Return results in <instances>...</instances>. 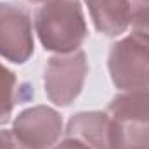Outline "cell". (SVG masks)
<instances>
[{"instance_id":"obj_5","label":"cell","mask_w":149,"mask_h":149,"mask_svg":"<svg viewBox=\"0 0 149 149\" xmlns=\"http://www.w3.org/2000/svg\"><path fill=\"white\" fill-rule=\"evenodd\" d=\"M35 52L30 12L10 2H0V56L14 64H24Z\"/></svg>"},{"instance_id":"obj_3","label":"cell","mask_w":149,"mask_h":149,"mask_svg":"<svg viewBox=\"0 0 149 149\" xmlns=\"http://www.w3.org/2000/svg\"><path fill=\"white\" fill-rule=\"evenodd\" d=\"M108 70L116 88L149 90V37L132 31L118 40L109 50Z\"/></svg>"},{"instance_id":"obj_2","label":"cell","mask_w":149,"mask_h":149,"mask_svg":"<svg viewBox=\"0 0 149 149\" xmlns=\"http://www.w3.org/2000/svg\"><path fill=\"white\" fill-rule=\"evenodd\" d=\"M111 149H149V90H127L108 106Z\"/></svg>"},{"instance_id":"obj_11","label":"cell","mask_w":149,"mask_h":149,"mask_svg":"<svg viewBox=\"0 0 149 149\" xmlns=\"http://www.w3.org/2000/svg\"><path fill=\"white\" fill-rule=\"evenodd\" d=\"M134 31H139V33H144L149 37V5L135 17L134 24H132Z\"/></svg>"},{"instance_id":"obj_13","label":"cell","mask_w":149,"mask_h":149,"mask_svg":"<svg viewBox=\"0 0 149 149\" xmlns=\"http://www.w3.org/2000/svg\"><path fill=\"white\" fill-rule=\"evenodd\" d=\"M28 2H33V3H45V2H50V0H28Z\"/></svg>"},{"instance_id":"obj_12","label":"cell","mask_w":149,"mask_h":149,"mask_svg":"<svg viewBox=\"0 0 149 149\" xmlns=\"http://www.w3.org/2000/svg\"><path fill=\"white\" fill-rule=\"evenodd\" d=\"M50 149H92V148H88L85 142H81V141H78L74 137H68L66 135V139H63L61 142H57Z\"/></svg>"},{"instance_id":"obj_8","label":"cell","mask_w":149,"mask_h":149,"mask_svg":"<svg viewBox=\"0 0 149 149\" xmlns=\"http://www.w3.org/2000/svg\"><path fill=\"white\" fill-rule=\"evenodd\" d=\"M66 135L85 142L92 149H111L109 116L102 111H81L70 118Z\"/></svg>"},{"instance_id":"obj_1","label":"cell","mask_w":149,"mask_h":149,"mask_svg":"<svg viewBox=\"0 0 149 149\" xmlns=\"http://www.w3.org/2000/svg\"><path fill=\"white\" fill-rule=\"evenodd\" d=\"M35 33L45 50L71 54L88 37L83 7L78 0H50L35 14Z\"/></svg>"},{"instance_id":"obj_9","label":"cell","mask_w":149,"mask_h":149,"mask_svg":"<svg viewBox=\"0 0 149 149\" xmlns=\"http://www.w3.org/2000/svg\"><path fill=\"white\" fill-rule=\"evenodd\" d=\"M16 74L0 63V125L7 123L14 109Z\"/></svg>"},{"instance_id":"obj_10","label":"cell","mask_w":149,"mask_h":149,"mask_svg":"<svg viewBox=\"0 0 149 149\" xmlns=\"http://www.w3.org/2000/svg\"><path fill=\"white\" fill-rule=\"evenodd\" d=\"M0 149H31V148L23 144L10 128V130H0Z\"/></svg>"},{"instance_id":"obj_6","label":"cell","mask_w":149,"mask_h":149,"mask_svg":"<svg viewBox=\"0 0 149 149\" xmlns=\"http://www.w3.org/2000/svg\"><path fill=\"white\" fill-rule=\"evenodd\" d=\"M16 137L31 149H50L56 146L64 132L63 118L54 108L33 106L21 111L14 123Z\"/></svg>"},{"instance_id":"obj_4","label":"cell","mask_w":149,"mask_h":149,"mask_svg":"<svg viewBox=\"0 0 149 149\" xmlns=\"http://www.w3.org/2000/svg\"><path fill=\"white\" fill-rule=\"evenodd\" d=\"M87 71L88 64L83 50L52 56L43 71V88L47 99L61 108L70 106L83 90Z\"/></svg>"},{"instance_id":"obj_7","label":"cell","mask_w":149,"mask_h":149,"mask_svg":"<svg viewBox=\"0 0 149 149\" xmlns=\"http://www.w3.org/2000/svg\"><path fill=\"white\" fill-rule=\"evenodd\" d=\"M95 30L106 37H120L149 5V0H85Z\"/></svg>"}]
</instances>
